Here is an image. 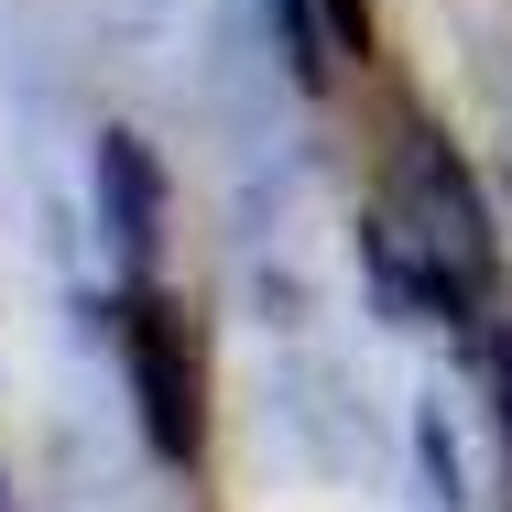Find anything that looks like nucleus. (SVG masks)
<instances>
[{"label": "nucleus", "mask_w": 512, "mask_h": 512, "mask_svg": "<svg viewBox=\"0 0 512 512\" xmlns=\"http://www.w3.org/2000/svg\"><path fill=\"white\" fill-rule=\"evenodd\" d=\"M327 11V44L338 55H371V0H316Z\"/></svg>", "instance_id": "nucleus-6"}, {"label": "nucleus", "mask_w": 512, "mask_h": 512, "mask_svg": "<svg viewBox=\"0 0 512 512\" xmlns=\"http://www.w3.org/2000/svg\"><path fill=\"white\" fill-rule=\"evenodd\" d=\"M99 229L120 284H153V251H164V164L142 131H99Z\"/></svg>", "instance_id": "nucleus-3"}, {"label": "nucleus", "mask_w": 512, "mask_h": 512, "mask_svg": "<svg viewBox=\"0 0 512 512\" xmlns=\"http://www.w3.org/2000/svg\"><path fill=\"white\" fill-rule=\"evenodd\" d=\"M425 480H436V502H447V512L469 502V491H458V447H447V425H436V414H425Z\"/></svg>", "instance_id": "nucleus-7"}, {"label": "nucleus", "mask_w": 512, "mask_h": 512, "mask_svg": "<svg viewBox=\"0 0 512 512\" xmlns=\"http://www.w3.org/2000/svg\"><path fill=\"white\" fill-rule=\"evenodd\" d=\"M414 153H404V175H414V207H425V262L447 273V306H469L480 327H491V284H502V262H491V218H480V186H469V164L414 120L404 131Z\"/></svg>", "instance_id": "nucleus-2"}, {"label": "nucleus", "mask_w": 512, "mask_h": 512, "mask_svg": "<svg viewBox=\"0 0 512 512\" xmlns=\"http://www.w3.org/2000/svg\"><path fill=\"white\" fill-rule=\"evenodd\" d=\"M120 371H131V404H142V436L164 469H197L207 447V360H197V327L175 295L131 284L120 295Z\"/></svg>", "instance_id": "nucleus-1"}, {"label": "nucleus", "mask_w": 512, "mask_h": 512, "mask_svg": "<svg viewBox=\"0 0 512 512\" xmlns=\"http://www.w3.org/2000/svg\"><path fill=\"white\" fill-rule=\"evenodd\" d=\"M262 11H273V44H284V66H295V88H327V77H338L327 11H316V0H262Z\"/></svg>", "instance_id": "nucleus-4"}, {"label": "nucleus", "mask_w": 512, "mask_h": 512, "mask_svg": "<svg viewBox=\"0 0 512 512\" xmlns=\"http://www.w3.org/2000/svg\"><path fill=\"white\" fill-rule=\"evenodd\" d=\"M480 371H491V414H502V447H512V327L502 316L480 327Z\"/></svg>", "instance_id": "nucleus-5"}, {"label": "nucleus", "mask_w": 512, "mask_h": 512, "mask_svg": "<svg viewBox=\"0 0 512 512\" xmlns=\"http://www.w3.org/2000/svg\"><path fill=\"white\" fill-rule=\"evenodd\" d=\"M0 512H11V502H0Z\"/></svg>", "instance_id": "nucleus-8"}]
</instances>
